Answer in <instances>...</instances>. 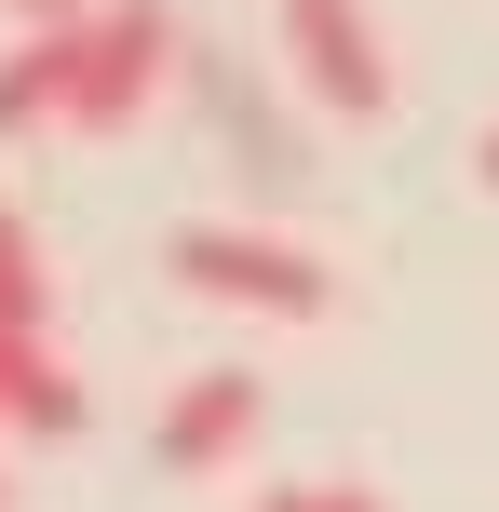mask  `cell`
Wrapping results in <instances>:
<instances>
[{
	"label": "cell",
	"instance_id": "obj_1",
	"mask_svg": "<svg viewBox=\"0 0 499 512\" xmlns=\"http://www.w3.org/2000/svg\"><path fill=\"white\" fill-rule=\"evenodd\" d=\"M162 270H176L189 297H216V310H270V324H311V310L338 297V270H324L311 243L243 230V216H203V230H176V243H162Z\"/></svg>",
	"mask_w": 499,
	"mask_h": 512
},
{
	"label": "cell",
	"instance_id": "obj_2",
	"mask_svg": "<svg viewBox=\"0 0 499 512\" xmlns=\"http://www.w3.org/2000/svg\"><path fill=\"white\" fill-rule=\"evenodd\" d=\"M176 54H189V27L162 14V0H108V14L81 27V95H68V135H122V122H149V95L176 81Z\"/></svg>",
	"mask_w": 499,
	"mask_h": 512
},
{
	"label": "cell",
	"instance_id": "obj_3",
	"mask_svg": "<svg viewBox=\"0 0 499 512\" xmlns=\"http://www.w3.org/2000/svg\"><path fill=\"white\" fill-rule=\"evenodd\" d=\"M270 27H284L297 81H311L324 108H351V122H378V108L405 95L392 41H378V0H270Z\"/></svg>",
	"mask_w": 499,
	"mask_h": 512
},
{
	"label": "cell",
	"instance_id": "obj_4",
	"mask_svg": "<svg viewBox=\"0 0 499 512\" xmlns=\"http://www.w3.org/2000/svg\"><path fill=\"white\" fill-rule=\"evenodd\" d=\"M257 418H270V378H243V364H203V378L176 391V405H162V432H149V459L176 472H230L243 445H257Z\"/></svg>",
	"mask_w": 499,
	"mask_h": 512
},
{
	"label": "cell",
	"instance_id": "obj_5",
	"mask_svg": "<svg viewBox=\"0 0 499 512\" xmlns=\"http://www.w3.org/2000/svg\"><path fill=\"white\" fill-rule=\"evenodd\" d=\"M81 27H95V14H81ZM81 27H27V41L0 54V135L68 122V95H81Z\"/></svg>",
	"mask_w": 499,
	"mask_h": 512
},
{
	"label": "cell",
	"instance_id": "obj_6",
	"mask_svg": "<svg viewBox=\"0 0 499 512\" xmlns=\"http://www.w3.org/2000/svg\"><path fill=\"white\" fill-rule=\"evenodd\" d=\"M95 418V391L68 378V351L54 337H0V432H81Z\"/></svg>",
	"mask_w": 499,
	"mask_h": 512
},
{
	"label": "cell",
	"instance_id": "obj_7",
	"mask_svg": "<svg viewBox=\"0 0 499 512\" xmlns=\"http://www.w3.org/2000/svg\"><path fill=\"white\" fill-rule=\"evenodd\" d=\"M0 337H54V270H41V230L0 203Z\"/></svg>",
	"mask_w": 499,
	"mask_h": 512
},
{
	"label": "cell",
	"instance_id": "obj_8",
	"mask_svg": "<svg viewBox=\"0 0 499 512\" xmlns=\"http://www.w3.org/2000/svg\"><path fill=\"white\" fill-rule=\"evenodd\" d=\"M257 512H392V499H378V486H270Z\"/></svg>",
	"mask_w": 499,
	"mask_h": 512
},
{
	"label": "cell",
	"instance_id": "obj_9",
	"mask_svg": "<svg viewBox=\"0 0 499 512\" xmlns=\"http://www.w3.org/2000/svg\"><path fill=\"white\" fill-rule=\"evenodd\" d=\"M14 14H27V27H81V0H14Z\"/></svg>",
	"mask_w": 499,
	"mask_h": 512
},
{
	"label": "cell",
	"instance_id": "obj_10",
	"mask_svg": "<svg viewBox=\"0 0 499 512\" xmlns=\"http://www.w3.org/2000/svg\"><path fill=\"white\" fill-rule=\"evenodd\" d=\"M473 176H486V189H499V135H473Z\"/></svg>",
	"mask_w": 499,
	"mask_h": 512
}]
</instances>
